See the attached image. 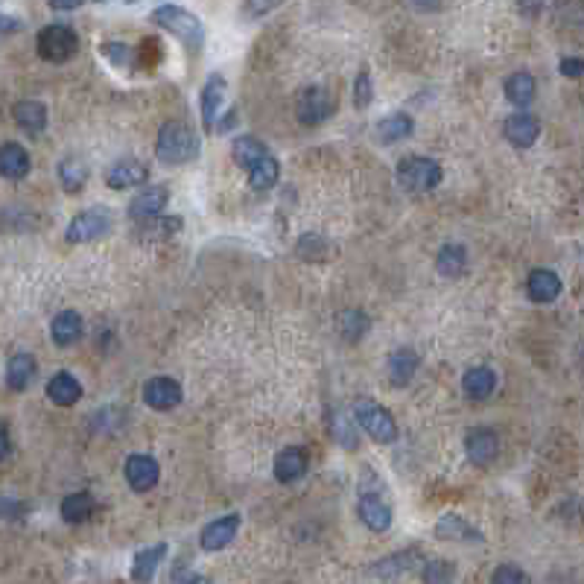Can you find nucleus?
I'll return each mask as SVG.
<instances>
[{
    "mask_svg": "<svg viewBox=\"0 0 584 584\" xmlns=\"http://www.w3.org/2000/svg\"><path fill=\"white\" fill-rule=\"evenodd\" d=\"M249 185L254 190H272L278 185V176H281V164L275 161V155H266V158H261L254 167H249Z\"/></svg>",
    "mask_w": 584,
    "mask_h": 584,
    "instance_id": "nucleus-31",
    "label": "nucleus"
},
{
    "mask_svg": "<svg viewBox=\"0 0 584 584\" xmlns=\"http://www.w3.org/2000/svg\"><path fill=\"white\" fill-rule=\"evenodd\" d=\"M526 292L535 304H550L561 295V278L550 269H535L526 281Z\"/></svg>",
    "mask_w": 584,
    "mask_h": 584,
    "instance_id": "nucleus-19",
    "label": "nucleus"
},
{
    "mask_svg": "<svg viewBox=\"0 0 584 584\" xmlns=\"http://www.w3.org/2000/svg\"><path fill=\"white\" fill-rule=\"evenodd\" d=\"M418 354H415L412 348H397L392 357H388V366H386V371H388V380H392V386L397 388H404V386H409L412 383V378H415V371H418Z\"/></svg>",
    "mask_w": 584,
    "mask_h": 584,
    "instance_id": "nucleus-22",
    "label": "nucleus"
},
{
    "mask_svg": "<svg viewBox=\"0 0 584 584\" xmlns=\"http://www.w3.org/2000/svg\"><path fill=\"white\" fill-rule=\"evenodd\" d=\"M357 514L371 531H386L392 526V503H388L386 485L380 483V476H374L371 471H362Z\"/></svg>",
    "mask_w": 584,
    "mask_h": 584,
    "instance_id": "nucleus-2",
    "label": "nucleus"
},
{
    "mask_svg": "<svg viewBox=\"0 0 584 584\" xmlns=\"http://www.w3.org/2000/svg\"><path fill=\"white\" fill-rule=\"evenodd\" d=\"M503 135H505V140H509L512 147L529 149L538 140V135H541V123L531 114H526V111L512 114L509 120H505V126H503Z\"/></svg>",
    "mask_w": 584,
    "mask_h": 584,
    "instance_id": "nucleus-15",
    "label": "nucleus"
},
{
    "mask_svg": "<svg viewBox=\"0 0 584 584\" xmlns=\"http://www.w3.org/2000/svg\"><path fill=\"white\" fill-rule=\"evenodd\" d=\"M464 269H467V252L462 249V245L450 243L438 252V272L445 278H459Z\"/></svg>",
    "mask_w": 584,
    "mask_h": 584,
    "instance_id": "nucleus-34",
    "label": "nucleus"
},
{
    "mask_svg": "<svg viewBox=\"0 0 584 584\" xmlns=\"http://www.w3.org/2000/svg\"><path fill=\"white\" fill-rule=\"evenodd\" d=\"M237 531H240V514H223L202 529L199 543H202L205 552H219L237 538Z\"/></svg>",
    "mask_w": 584,
    "mask_h": 584,
    "instance_id": "nucleus-11",
    "label": "nucleus"
},
{
    "mask_svg": "<svg viewBox=\"0 0 584 584\" xmlns=\"http://www.w3.org/2000/svg\"><path fill=\"white\" fill-rule=\"evenodd\" d=\"M558 71H561V76H567V80H579L581 71H584V62L581 59H561L558 62Z\"/></svg>",
    "mask_w": 584,
    "mask_h": 584,
    "instance_id": "nucleus-43",
    "label": "nucleus"
},
{
    "mask_svg": "<svg viewBox=\"0 0 584 584\" xmlns=\"http://www.w3.org/2000/svg\"><path fill=\"white\" fill-rule=\"evenodd\" d=\"M85 178H88V170H85L82 158H76V155H71V158H64L59 164V181H62V187L68 193H80L82 185H85Z\"/></svg>",
    "mask_w": 584,
    "mask_h": 584,
    "instance_id": "nucleus-35",
    "label": "nucleus"
},
{
    "mask_svg": "<svg viewBox=\"0 0 584 584\" xmlns=\"http://www.w3.org/2000/svg\"><path fill=\"white\" fill-rule=\"evenodd\" d=\"M225 91H228V82H225L223 73H214L202 88L199 111H202V126L207 129V132L216 129V123H219V109H223V102H225Z\"/></svg>",
    "mask_w": 584,
    "mask_h": 584,
    "instance_id": "nucleus-12",
    "label": "nucleus"
},
{
    "mask_svg": "<svg viewBox=\"0 0 584 584\" xmlns=\"http://www.w3.org/2000/svg\"><path fill=\"white\" fill-rule=\"evenodd\" d=\"M167 202H170V193H167V187H149L144 193H138V196L129 202V216H132V219L161 216Z\"/></svg>",
    "mask_w": 584,
    "mask_h": 584,
    "instance_id": "nucleus-21",
    "label": "nucleus"
},
{
    "mask_svg": "<svg viewBox=\"0 0 584 584\" xmlns=\"http://www.w3.org/2000/svg\"><path fill=\"white\" fill-rule=\"evenodd\" d=\"M147 181V167L135 158H120L106 170V185L111 190H129Z\"/></svg>",
    "mask_w": 584,
    "mask_h": 584,
    "instance_id": "nucleus-16",
    "label": "nucleus"
},
{
    "mask_svg": "<svg viewBox=\"0 0 584 584\" xmlns=\"http://www.w3.org/2000/svg\"><path fill=\"white\" fill-rule=\"evenodd\" d=\"M395 178L407 193H430L441 185V164L426 155H409L397 164Z\"/></svg>",
    "mask_w": 584,
    "mask_h": 584,
    "instance_id": "nucleus-5",
    "label": "nucleus"
},
{
    "mask_svg": "<svg viewBox=\"0 0 584 584\" xmlns=\"http://www.w3.org/2000/svg\"><path fill=\"white\" fill-rule=\"evenodd\" d=\"M464 453L476 467H488L500 456V436L491 426H476L474 433L464 438Z\"/></svg>",
    "mask_w": 584,
    "mask_h": 584,
    "instance_id": "nucleus-10",
    "label": "nucleus"
},
{
    "mask_svg": "<svg viewBox=\"0 0 584 584\" xmlns=\"http://www.w3.org/2000/svg\"><path fill=\"white\" fill-rule=\"evenodd\" d=\"M418 567H424V555L418 550H404V552H395V555L383 558V561H378L371 567V573L383 581H392V579L415 573Z\"/></svg>",
    "mask_w": 584,
    "mask_h": 584,
    "instance_id": "nucleus-13",
    "label": "nucleus"
},
{
    "mask_svg": "<svg viewBox=\"0 0 584 584\" xmlns=\"http://www.w3.org/2000/svg\"><path fill=\"white\" fill-rule=\"evenodd\" d=\"M462 388H464V395L471 400H488L491 395H494V388H497V374L491 369H485V366L467 369L464 378H462Z\"/></svg>",
    "mask_w": 584,
    "mask_h": 584,
    "instance_id": "nucleus-25",
    "label": "nucleus"
},
{
    "mask_svg": "<svg viewBox=\"0 0 584 584\" xmlns=\"http://www.w3.org/2000/svg\"><path fill=\"white\" fill-rule=\"evenodd\" d=\"M371 328V319L362 313V310H342L340 316V333L345 336L348 342H359L362 336L369 333Z\"/></svg>",
    "mask_w": 584,
    "mask_h": 584,
    "instance_id": "nucleus-36",
    "label": "nucleus"
},
{
    "mask_svg": "<svg viewBox=\"0 0 584 584\" xmlns=\"http://www.w3.org/2000/svg\"><path fill=\"white\" fill-rule=\"evenodd\" d=\"M491 584H529V576L514 564H500L491 576Z\"/></svg>",
    "mask_w": 584,
    "mask_h": 584,
    "instance_id": "nucleus-40",
    "label": "nucleus"
},
{
    "mask_svg": "<svg viewBox=\"0 0 584 584\" xmlns=\"http://www.w3.org/2000/svg\"><path fill=\"white\" fill-rule=\"evenodd\" d=\"M155 155L164 164H187L199 158V138L196 132L181 123V120H170L161 126L158 132V144H155Z\"/></svg>",
    "mask_w": 584,
    "mask_h": 584,
    "instance_id": "nucleus-3",
    "label": "nucleus"
},
{
    "mask_svg": "<svg viewBox=\"0 0 584 584\" xmlns=\"http://www.w3.org/2000/svg\"><path fill=\"white\" fill-rule=\"evenodd\" d=\"M82 333H85V321L76 310H62V313L53 319V324H50V336H53V342L59 348L76 345L82 340Z\"/></svg>",
    "mask_w": 584,
    "mask_h": 584,
    "instance_id": "nucleus-18",
    "label": "nucleus"
},
{
    "mask_svg": "<svg viewBox=\"0 0 584 584\" xmlns=\"http://www.w3.org/2000/svg\"><path fill=\"white\" fill-rule=\"evenodd\" d=\"M109 231H111V211L97 205V207H88V211H80L71 219V225L64 228V240L68 243H91V240L106 237Z\"/></svg>",
    "mask_w": 584,
    "mask_h": 584,
    "instance_id": "nucleus-7",
    "label": "nucleus"
},
{
    "mask_svg": "<svg viewBox=\"0 0 584 584\" xmlns=\"http://www.w3.org/2000/svg\"><path fill=\"white\" fill-rule=\"evenodd\" d=\"M378 132H380V138L386 140V144H397V140H404V138L412 135V117L404 114V111L388 114V117H383V120H380Z\"/></svg>",
    "mask_w": 584,
    "mask_h": 584,
    "instance_id": "nucleus-33",
    "label": "nucleus"
},
{
    "mask_svg": "<svg viewBox=\"0 0 584 584\" xmlns=\"http://www.w3.org/2000/svg\"><path fill=\"white\" fill-rule=\"evenodd\" d=\"M144 400L155 412H170L181 404V386L173 378H152L144 386Z\"/></svg>",
    "mask_w": 584,
    "mask_h": 584,
    "instance_id": "nucleus-14",
    "label": "nucleus"
},
{
    "mask_svg": "<svg viewBox=\"0 0 584 584\" xmlns=\"http://www.w3.org/2000/svg\"><path fill=\"white\" fill-rule=\"evenodd\" d=\"M100 53L106 56L114 68H135V50L123 42H102Z\"/></svg>",
    "mask_w": 584,
    "mask_h": 584,
    "instance_id": "nucleus-37",
    "label": "nucleus"
},
{
    "mask_svg": "<svg viewBox=\"0 0 584 584\" xmlns=\"http://www.w3.org/2000/svg\"><path fill=\"white\" fill-rule=\"evenodd\" d=\"M35 47H38V56L44 62L64 64L80 53V35H76V30H71L68 24H47L44 30H38Z\"/></svg>",
    "mask_w": 584,
    "mask_h": 584,
    "instance_id": "nucleus-4",
    "label": "nucleus"
},
{
    "mask_svg": "<svg viewBox=\"0 0 584 584\" xmlns=\"http://www.w3.org/2000/svg\"><path fill=\"white\" fill-rule=\"evenodd\" d=\"M517 9H521L523 18H538L543 9V0H517Z\"/></svg>",
    "mask_w": 584,
    "mask_h": 584,
    "instance_id": "nucleus-44",
    "label": "nucleus"
},
{
    "mask_svg": "<svg viewBox=\"0 0 584 584\" xmlns=\"http://www.w3.org/2000/svg\"><path fill=\"white\" fill-rule=\"evenodd\" d=\"M62 521H68V523H85L91 512H94V500H91L88 491H76V494H68L62 500Z\"/></svg>",
    "mask_w": 584,
    "mask_h": 584,
    "instance_id": "nucleus-32",
    "label": "nucleus"
},
{
    "mask_svg": "<svg viewBox=\"0 0 584 584\" xmlns=\"http://www.w3.org/2000/svg\"><path fill=\"white\" fill-rule=\"evenodd\" d=\"M436 538L441 541H456V543H483L485 535L474 523H467L459 514H445L436 523Z\"/></svg>",
    "mask_w": 584,
    "mask_h": 584,
    "instance_id": "nucleus-17",
    "label": "nucleus"
},
{
    "mask_svg": "<svg viewBox=\"0 0 584 584\" xmlns=\"http://www.w3.org/2000/svg\"><path fill=\"white\" fill-rule=\"evenodd\" d=\"M421 576H424V584H453L456 570H453L450 561H430V564H424Z\"/></svg>",
    "mask_w": 584,
    "mask_h": 584,
    "instance_id": "nucleus-38",
    "label": "nucleus"
},
{
    "mask_svg": "<svg viewBox=\"0 0 584 584\" xmlns=\"http://www.w3.org/2000/svg\"><path fill=\"white\" fill-rule=\"evenodd\" d=\"M82 4H85V0H50V6L62 9V12L64 9H76V6H82Z\"/></svg>",
    "mask_w": 584,
    "mask_h": 584,
    "instance_id": "nucleus-46",
    "label": "nucleus"
},
{
    "mask_svg": "<svg viewBox=\"0 0 584 584\" xmlns=\"http://www.w3.org/2000/svg\"><path fill=\"white\" fill-rule=\"evenodd\" d=\"M123 474H126L129 488H132L135 494H147V491H152L155 485H158L161 467L152 456H147V453H135V456L126 459Z\"/></svg>",
    "mask_w": 584,
    "mask_h": 584,
    "instance_id": "nucleus-9",
    "label": "nucleus"
},
{
    "mask_svg": "<svg viewBox=\"0 0 584 584\" xmlns=\"http://www.w3.org/2000/svg\"><path fill=\"white\" fill-rule=\"evenodd\" d=\"M97 4H106V0H97Z\"/></svg>",
    "mask_w": 584,
    "mask_h": 584,
    "instance_id": "nucleus-48",
    "label": "nucleus"
},
{
    "mask_svg": "<svg viewBox=\"0 0 584 584\" xmlns=\"http://www.w3.org/2000/svg\"><path fill=\"white\" fill-rule=\"evenodd\" d=\"M371 100H374L371 73H369V68H359L357 80H354V102H357V109H369Z\"/></svg>",
    "mask_w": 584,
    "mask_h": 584,
    "instance_id": "nucleus-39",
    "label": "nucleus"
},
{
    "mask_svg": "<svg viewBox=\"0 0 584 584\" xmlns=\"http://www.w3.org/2000/svg\"><path fill=\"white\" fill-rule=\"evenodd\" d=\"M187 584H211V581H207L205 576H193V579H190Z\"/></svg>",
    "mask_w": 584,
    "mask_h": 584,
    "instance_id": "nucleus-47",
    "label": "nucleus"
},
{
    "mask_svg": "<svg viewBox=\"0 0 584 584\" xmlns=\"http://www.w3.org/2000/svg\"><path fill=\"white\" fill-rule=\"evenodd\" d=\"M354 415H357V424L366 430L378 445H392L397 438V421L392 418L383 404L371 397H357L354 400Z\"/></svg>",
    "mask_w": 584,
    "mask_h": 584,
    "instance_id": "nucleus-6",
    "label": "nucleus"
},
{
    "mask_svg": "<svg viewBox=\"0 0 584 584\" xmlns=\"http://www.w3.org/2000/svg\"><path fill=\"white\" fill-rule=\"evenodd\" d=\"M0 21H4V18H0Z\"/></svg>",
    "mask_w": 584,
    "mask_h": 584,
    "instance_id": "nucleus-49",
    "label": "nucleus"
},
{
    "mask_svg": "<svg viewBox=\"0 0 584 584\" xmlns=\"http://www.w3.org/2000/svg\"><path fill=\"white\" fill-rule=\"evenodd\" d=\"M231 152H234V161H237L243 170H249V167H254L261 158H266L269 149L263 140H257L254 135H240V138H234V144H231Z\"/></svg>",
    "mask_w": 584,
    "mask_h": 584,
    "instance_id": "nucleus-30",
    "label": "nucleus"
},
{
    "mask_svg": "<svg viewBox=\"0 0 584 584\" xmlns=\"http://www.w3.org/2000/svg\"><path fill=\"white\" fill-rule=\"evenodd\" d=\"M149 21L155 27H161L164 33H170L173 38H178L193 56L202 53L205 47V27L199 15H193L190 9L178 6V4H158L149 12Z\"/></svg>",
    "mask_w": 584,
    "mask_h": 584,
    "instance_id": "nucleus-1",
    "label": "nucleus"
},
{
    "mask_svg": "<svg viewBox=\"0 0 584 584\" xmlns=\"http://www.w3.org/2000/svg\"><path fill=\"white\" fill-rule=\"evenodd\" d=\"M30 173V152L21 144H4L0 147V176L9 181H21Z\"/></svg>",
    "mask_w": 584,
    "mask_h": 584,
    "instance_id": "nucleus-26",
    "label": "nucleus"
},
{
    "mask_svg": "<svg viewBox=\"0 0 584 584\" xmlns=\"http://www.w3.org/2000/svg\"><path fill=\"white\" fill-rule=\"evenodd\" d=\"M281 4L283 0H249V4H245V12H249L252 18H261V15H266V12L278 9Z\"/></svg>",
    "mask_w": 584,
    "mask_h": 584,
    "instance_id": "nucleus-42",
    "label": "nucleus"
},
{
    "mask_svg": "<svg viewBox=\"0 0 584 584\" xmlns=\"http://www.w3.org/2000/svg\"><path fill=\"white\" fill-rule=\"evenodd\" d=\"M164 558H167V543H155L149 550H140L132 564V579L138 584H149L155 579V573H158Z\"/></svg>",
    "mask_w": 584,
    "mask_h": 584,
    "instance_id": "nucleus-29",
    "label": "nucleus"
},
{
    "mask_svg": "<svg viewBox=\"0 0 584 584\" xmlns=\"http://www.w3.org/2000/svg\"><path fill=\"white\" fill-rule=\"evenodd\" d=\"M307 474V453L302 447H287V450H281L278 453V459H275V476H278V483L283 485H292L298 483Z\"/></svg>",
    "mask_w": 584,
    "mask_h": 584,
    "instance_id": "nucleus-23",
    "label": "nucleus"
},
{
    "mask_svg": "<svg viewBox=\"0 0 584 584\" xmlns=\"http://www.w3.org/2000/svg\"><path fill=\"white\" fill-rule=\"evenodd\" d=\"M47 397L53 400L56 407H73V404H80V397H82V383L76 380L71 371H59L47 380Z\"/></svg>",
    "mask_w": 584,
    "mask_h": 584,
    "instance_id": "nucleus-20",
    "label": "nucleus"
},
{
    "mask_svg": "<svg viewBox=\"0 0 584 584\" xmlns=\"http://www.w3.org/2000/svg\"><path fill=\"white\" fill-rule=\"evenodd\" d=\"M333 111V100H330V91L321 88V85H310L304 88L302 94L295 100V117L298 123L304 126H319L328 120V114Z\"/></svg>",
    "mask_w": 584,
    "mask_h": 584,
    "instance_id": "nucleus-8",
    "label": "nucleus"
},
{
    "mask_svg": "<svg viewBox=\"0 0 584 584\" xmlns=\"http://www.w3.org/2000/svg\"><path fill=\"white\" fill-rule=\"evenodd\" d=\"M27 514V505L12 500V497H0V521H18V517Z\"/></svg>",
    "mask_w": 584,
    "mask_h": 584,
    "instance_id": "nucleus-41",
    "label": "nucleus"
},
{
    "mask_svg": "<svg viewBox=\"0 0 584 584\" xmlns=\"http://www.w3.org/2000/svg\"><path fill=\"white\" fill-rule=\"evenodd\" d=\"M535 91H538L535 76L526 73V71H517L505 80V100L517 109H529L531 100H535Z\"/></svg>",
    "mask_w": 584,
    "mask_h": 584,
    "instance_id": "nucleus-28",
    "label": "nucleus"
},
{
    "mask_svg": "<svg viewBox=\"0 0 584 584\" xmlns=\"http://www.w3.org/2000/svg\"><path fill=\"white\" fill-rule=\"evenodd\" d=\"M15 123L24 129L27 135H42L47 129V109L38 100H21L15 109H12Z\"/></svg>",
    "mask_w": 584,
    "mask_h": 584,
    "instance_id": "nucleus-27",
    "label": "nucleus"
},
{
    "mask_svg": "<svg viewBox=\"0 0 584 584\" xmlns=\"http://www.w3.org/2000/svg\"><path fill=\"white\" fill-rule=\"evenodd\" d=\"M12 453V438H9V430L4 424H0V462H4L6 456Z\"/></svg>",
    "mask_w": 584,
    "mask_h": 584,
    "instance_id": "nucleus-45",
    "label": "nucleus"
},
{
    "mask_svg": "<svg viewBox=\"0 0 584 584\" xmlns=\"http://www.w3.org/2000/svg\"><path fill=\"white\" fill-rule=\"evenodd\" d=\"M38 374V362L33 354H15L6 366V383L12 392H27Z\"/></svg>",
    "mask_w": 584,
    "mask_h": 584,
    "instance_id": "nucleus-24",
    "label": "nucleus"
}]
</instances>
